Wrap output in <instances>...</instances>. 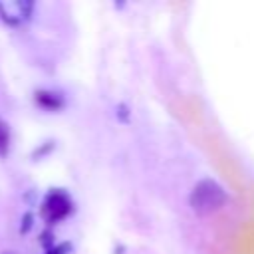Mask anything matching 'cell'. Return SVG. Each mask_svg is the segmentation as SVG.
I'll list each match as a JSON object with an SVG mask.
<instances>
[{"instance_id":"cell-3","label":"cell","mask_w":254,"mask_h":254,"mask_svg":"<svg viewBox=\"0 0 254 254\" xmlns=\"http://www.w3.org/2000/svg\"><path fill=\"white\" fill-rule=\"evenodd\" d=\"M50 254H58V252H50Z\"/></svg>"},{"instance_id":"cell-2","label":"cell","mask_w":254,"mask_h":254,"mask_svg":"<svg viewBox=\"0 0 254 254\" xmlns=\"http://www.w3.org/2000/svg\"><path fill=\"white\" fill-rule=\"evenodd\" d=\"M42 210H44V216H46L50 222H56V220L67 216V212L71 210V202H69V198H67L64 192L54 190V192H50V194L46 196Z\"/></svg>"},{"instance_id":"cell-1","label":"cell","mask_w":254,"mask_h":254,"mask_svg":"<svg viewBox=\"0 0 254 254\" xmlns=\"http://www.w3.org/2000/svg\"><path fill=\"white\" fill-rule=\"evenodd\" d=\"M224 200H226V194H224L222 187L210 179L196 183V187L192 189V194H190V206L200 214L218 210L224 204Z\"/></svg>"}]
</instances>
